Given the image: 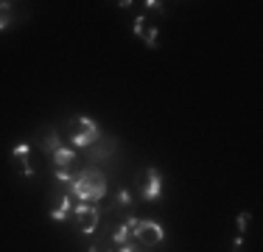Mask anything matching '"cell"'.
Instances as JSON below:
<instances>
[{
	"label": "cell",
	"mask_w": 263,
	"mask_h": 252,
	"mask_svg": "<svg viewBox=\"0 0 263 252\" xmlns=\"http://www.w3.org/2000/svg\"><path fill=\"white\" fill-rule=\"evenodd\" d=\"M135 227H137V216L123 219L121 224L112 227L115 232H109V241L115 244V247H121V244H129V241H132V232H135Z\"/></svg>",
	"instance_id": "9c48e42d"
},
{
	"label": "cell",
	"mask_w": 263,
	"mask_h": 252,
	"mask_svg": "<svg viewBox=\"0 0 263 252\" xmlns=\"http://www.w3.org/2000/svg\"><path fill=\"white\" fill-rule=\"evenodd\" d=\"M53 176L62 182V185H67V188H70V182H73V176H76V174H73L70 168H53Z\"/></svg>",
	"instance_id": "e0dca14e"
},
{
	"label": "cell",
	"mask_w": 263,
	"mask_h": 252,
	"mask_svg": "<svg viewBox=\"0 0 263 252\" xmlns=\"http://www.w3.org/2000/svg\"><path fill=\"white\" fill-rule=\"evenodd\" d=\"M143 42H146V48H148V50H160V28H157V25H146Z\"/></svg>",
	"instance_id": "5bb4252c"
},
{
	"label": "cell",
	"mask_w": 263,
	"mask_h": 252,
	"mask_svg": "<svg viewBox=\"0 0 263 252\" xmlns=\"http://www.w3.org/2000/svg\"><path fill=\"white\" fill-rule=\"evenodd\" d=\"M249 222H252V213H249V210H241V213H238V236H247Z\"/></svg>",
	"instance_id": "ac0fdd59"
},
{
	"label": "cell",
	"mask_w": 263,
	"mask_h": 252,
	"mask_svg": "<svg viewBox=\"0 0 263 252\" xmlns=\"http://www.w3.org/2000/svg\"><path fill=\"white\" fill-rule=\"evenodd\" d=\"M28 157H31V143H28V140L17 143V146L11 149V154H9V160H11V168H17V166H26V163H28Z\"/></svg>",
	"instance_id": "30bf717a"
},
{
	"label": "cell",
	"mask_w": 263,
	"mask_h": 252,
	"mask_svg": "<svg viewBox=\"0 0 263 252\" xmlns=\"http://www.w3.org/2000/svg\"><path fill=\"white\" fill-rule=\"evenodd\" d=\"M14 171H17V174H20V176H23V179H34V176H36V168H34V166H31V163H26V166H17V168H14Z\"/></svg>",
	"instance_id": "d6986e66"
},
{
	"label": "cell",
	"mask_w": 263,
	"mask_h": 252,
	"mask_svg": "<svg viewBox=\"0 0 263 252\" xmlns=\"http://www.w3.org/2000/svg\"><path fill=\"white\" fill-rule=\"evenodd\" d=\"M132 34L143 40V34H146V17L143 14H135V20H132Z\"/></svg>",
	"instance_id": "2e32d148"
},
{
	"label": "cell",
	"mask_w": 263,
	"mask_h": 252,
	"mask_svg": "<svg viewBox=\"0 0 263 252\" xmlns=\"http://www.w3.org/2000/svg\"><path fill=\"white\" fill-rule=\"evenodd\" d=\"M67 191H70V196H76L79 202H92V205H98V202L106 196V176L98 171L96 166H84L76 176H73Z\"/></svg>",
	"instance_id": "6da1fadb"
},
{
	"label": "cell",
	"mask_w": 263,
	"mask_h": 252,
	"mask_svg": "<svg viewBox=\"0 0 263 252\" xmlns=\"http://www.w3.org/2000/svg\"><path fill=\"white\" fill-rule=\"evenodd\" d=\"M98 137H101V129H98V123L92 118H87V115L70 118V123H67V143H70V149L87 151Z\"/></svg>",
	"instance_id": "7a4b0ae2"
},
{
	"label": "cell",
	"mask_w": 263,
	"mask_h": 252,
	"mask_svg": "<svg viewBox=\"0 0 263 252\" xmlns=\"http://www.w3.org/2000/svg\"><path fill=\"white\" fill-rule=\"evenodd\" d=\"M87 252H115V244H112L109 236H106L104 241H92L90 247H87Z\"/></svg>",
	"instance_id": "9a60e30c"
},
{
	"label": "cell",
	"mask_w": 263,
	"mask_h": 252,
	"mask_svg": "<svg viewBox=\"0 0 263 252\" xmlns=\"http://www.w3.org/2000/svg\"><path fill=\"white\" fill-rule=\"evenodd\" d=\"M51 157H53V168H70V163L76 160V149L62 146V149H56Z\"/></svg>",
	"instance_id": "8fae6325"
},
{
	"label": "cell",
	"mask_w": 263,
	"mask_h": 252,
	"mask_svg": "<svg viewBox=\"0 0 263 252\" xmlns=\"http://www.w3.org/2000/svg\"><path fill=\"white\" fill-rule=\"evenodd\" d=\"M115 149H118V137L101 135L90 149H87V157H90V163H101V160H106V157L115 154Z\"/></svg>",
	"instance_id": "ba28073f"
},
{
	"label": "cell",
	"mask_w": 263,
	"mask_h": 252,
	"mask_svg": "<svg viewBox=\"0 0 263 252\" xmlns=\"http://www.w3.org/2000/svg\"><path fill=\"white\" fill-rule=\"evenodd\" d=\"M135 205V196H132V191L126 185H121L115 191V196H112V207H115V210H126V207H132Z\"/></svg>",
	"instance_id": "7c38bea8"
},
{
	"label": "cell",
	"mask_w": 263,
	"mask_h": 252,
	"mask_svg": "<svg viewBox=\"0 0 263 252\" xmlns=\"http://www.w3.org/2000/svg\"><path fill=\"white\" fill-rule=\"evenodd\" d=\"M162 171L157 166H146L135 174V185L143 202H160L162 199Z\"/></svg>",
	"instance_id": "3957f363"
},
{
	"label": "cell",
	"mask_w": 263,
	"mask_h": 252,
	"mask_svg": "<svg viewBox=\"0 0 263 252\" xmlns=\"http://www.w3.org/2000/svg\"><path fill=\"white\" fill-rule=\"evenodd\" d=\"M73 207H76V202H73L70 191L56 188V191L51 193V210H48V219H51V222H67V219H73Z\"/></svg>",
	"instance_id": "8992f818"
},
{
	"label": "cell",
	"mask_w": 263,
	"mask_h": 252,
	"mask_svg": "<svg viewBox=\"0 0 263 252\" xmlns=\"http://www.w3.org/2000/svg\"><path fill=\"white\" fill-rule=\"evenodd\" d=\"M132 241L140 244V247H157V244L165 241V227H162L157 219H137Z\"/></svg>",
	"instance_id": "277c9868"
},
{
	"label": "cell",
	"mask_w": 263,
	"mask_h": 252,
	"mask_svg": "<svg viewBox=\"0 0 263 252\" xmlns=\"http://www.w3.org/2000/svg\"><path fill=\"white\" fill-rule=\"evenodd\" d=\"M243 238H247V236H235V238H233V247H230V252H241V249H243Z\"/></svg>",
	"instance_id": "44dd1931"
},
{
	"label": "cell",
	"mask_w": 263,
	"mask_h": 252,
	"mask_svg": "<svg viewBox=\"0 0 263 252\" xmlns=\"http://www.w3.org/2000/svg\"><path fill=\"white\" fill-rule=\"evenodd\" d=\"M34 140H36V149H40L42 154H53L56 149H62L59 129H56L53 123H48V126H40V129L34 132Z\"/></svg>",
	"instance_id": "52a82bcc"
},
{
	"label": "cell",
	"mask_w": 263,
	"mask_h": 252,
	"mask_svg": "<svg viewBox=\"0 0 263 252\" xmlns=\"http://www.w3.org/2000/svg\"><path fill=\"white\" fill-rule=\"evenodd\" d=\"M14 23H17L14 3H0V31H9Z\"/></svg>",
	"instance_id": "4fadbf2b"
},
{
	"label": "cell",
	"mask_w": 263,
	"mask_h": 252,
	"mask_svg": "<svg viewBox=\"0 0 263 252\" xmlns=\"http://www.w3.org/2000/svg\"><path fill=\"white\" fill-rule=\"evenodd\" d=\"M143 6H146L148 11H157V14H165V6H162V3H157V0H146Z\"/></svg>",
	"instance_id": "ffe728a7"
},
{
	"label": "cell",
	"mask_w": 263,
	"mask_h": 252,
	"mask_svg": "<svg viewBox=\"0 0 263 252\" xmlns=\"http://www.w3.org/2000/svg\"><path fill=\"white\" fill-rule=\"evenodd\" d=\"M73 222L79 224V230L84 236H96L98 224H101V207L92 205V202H79L73 207Z\"/></svg>",
	"instance_id": "5b68a950"
}]
</instances>
